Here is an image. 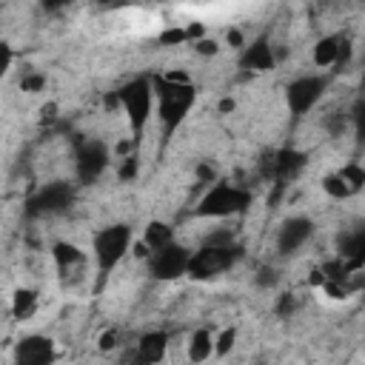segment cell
Wrapping results in <instances>:
<instances>
[{
  "mask_svg": "<svg viewBox=\"0 0 365 365\" xmlns=\"http://www.w3.org/2000/svg\"><path fill=\"white\" fill-rule=\"evenodd\" d=\"M154 100H157V117L163 123V140L171 143L174 131L182 125L188 111L197 103V86L182 71H168L154 77Z\"/></svg>",
  "mask_w": 365,
  "mask_h": 365,
  "instance_id": "obj_1",
  "label": "cell"
},
{
  "mask_svg": "<svg viewBox=\"0 0 365 365\" xmlns=\"http://www.w3.org/2000/svg\"><path fill=\"white\" fill-rule=\"evenodd\" d=\"M114 94H117V103L123 106V111L128 117V128L134 134L131 143L137 145L140 137L145 134V125H148V120L154 114V106H157V100H154V77H145V74L131 77Z\"/></svg>",
  "mask_w": 365,
  "mask_h": 365,
  "instance_id": "obj_2",
  "label": "cell"
},
{
  "mask_svg": "<svg viewBox=\"0 0 365 365\" xmlns=\"http://www.w3.org/2000/svg\"><path fill=\"white\" fill-rule=\"evenodd\" d=\"M254 194L242 185L234 182H214L197 202L194 214L197 217H211V220H225V217H237L251 205Z\"/></svg>",
  "mask_w": 365,
  "mask_h": 365,
  "instance_id": "obj_3",
  "label": "cell"
},
{
  "mask_svg": "<svg viewBox=\"0 0 365 365\" xmlns=\"http://www.w3.org/2000/svg\"><path fill=\"white\" fill-rule=\"evenodd\" d=\"M131 242H134V234H131V225H125V222H114V225H106V228L94 231L91 257L97 262L100 277H106L108 271H114L123 262V257L128 254Z\"/></svg>",
  "mask_w": 365,
  "mask_h": 365,
  "instance_id": "obj_4",
  "label": "cell"
},
{
  "mask_svg": "<svg viewBox=\"0 0 365 365\" xmlns=\"http://www.w3.org/2000/svg\"><path fill=\"white\" fill-rule=\"evenodd\" d=\"M305 165H308V154L299 151V148H288V145H285V148H271V151H265V154L257 160V174H259V180H265V182L282 188V185H288L294 177H299Z\"/></svg>",
  "mask_w": 365,
  "mask_h": 365,
  "instance_id": "obj_5",
  "label": "cell"
},
{
  "mask_svg": "<svg viewBox=\"0 0 365 365\" xmlns=\"http://www.w3.org/2000/svg\"><path fill=\"white\" fill-rule=\"evenodd\" d=\"M240 259H242V245L240 242H231V245H200L197 251H191L188 277L214 279V277L225 274L228 268H234Z\"/></svg>",
  "mask_w": 365,
  "mask_h": 365,
  "instance_id": "obj_6",
  "label": "cell"
},
{
  "mask_svg": "<svg viewBox=\"0 0 365 365\" xmlns=\"http://www.w3.org/2000/svg\"><path fill=\"white\" fill-rule=\"evenodd\" d=\"M111 163V151L97 137H77L74 140V177L80 185L97 182Z\"/></svg>",
  "mask_w": 365,
  "mask_h": 365,
  "instance_id": "obj_7",
  "label": "cell"
},
{
  "mask_svg": "<svg viewBox=\"0 0 365 365\" xmlns=\"http://www.w3.org/2000/svg\"><path fill=\"white\" fill-rule=\"evenodd\" d=\"M74 197H77V185H74V182H66V180L46 182V185H40V188L26 200V217L34 220V217L60 214V211L71 208Z\"/></svg>",
  "mask_w": 365,
  "mask_h": 365,
  "instance_id": "obj_8",
  "label": "cell"
},
{
  "mask_svg": "<svg viewBox=\"0 0 365 365\" xmlns=\"http://www.w3.org/2000/svg\"><path fill=\"white\" fill-rule=\"evenodd\" d=\"M331 77L328 74H299L294 77L288 86H285V103H288V111L294 120L305 117L317 103L319 97L325 94Z\"/></svg>",
  "mask_w": 365,
  "mask_h": 365,
  "instance_id": "obj_9",
  "label": "cell"
},
{
  "mask_svg": "<svg viewBox=\"0 0 365 365\" xmlns=\"http://www.w3.org/2000/svg\"><path fill=\"white\" fill-rule=\"evenodd\" d=\"M188 262H191V251L180 242H171L160 251L148 254V274L160 282H171L188 274Z\"/></svg>",
  "mask_w": 365,
  "mask_h": 365,
  "instance_id": "obj_10",
  "label": "cell"
},
{
  "mask_svg": "<svg viewBox=\"0 0 365 365\" xmlns=\"http://www.w3.org/2000/svg\"><path fill=\"white\" fill-rule=\"evenodd\" d=\"M311 237H314V220H311V217H302V214L288 217V220L279 222L277 237H274L277 254H279V257H291V254H297Z\"/></svg>",
  "mask_w": 365,
  "mask_h": 365,
  "instance_id": "obj_11",
  "label": "cell"
},
{
  "mask_svg": "<svg viewBox=\"0 0 365 365\" xmlns=\"http://www.w3.org/2000/svg\"><path fill=\"white\" fill-rule=\"evenodd\" d=\"M336 259H342L351 274L365 271V222H354L345 231H339Z\"/></svg>",
  "mask_w": 365,
  "mask_h": 365,
  "instance_id": "obj_12",
  "label": "cell"
},
{
  "mask_svg": "<svg viewBox=\"0 0 365 365\" xmlns=\"http://www.w3.org/2000/svg\"><path fill=\"white\" fill-rule=\"evenodd\" d=\"M322 188L334 200H348V197H354V194H359L365 188V168L356 165V163H348L339 171L328 174L322 180Z\"/></svg>",
  "mask_w": 365,
  "mask_h": 365,
  "instance_id": "obj_13",
  "label": "cell"
},
{
  "mask_svg": "<svg viewBox=\"0 0 365 365\" xmlns=\"http://www.w3.org/2000/svg\"><path fill=\"white\" fill-rule=\"evenodd\" d=\"M54 359V342L43 334H29L14 345V365H51Z\"/></svg>",
  "mask_w": 365,
  "mask_h": 365,
  "instance_id": "obj_14",
  "label": "cell"
},
{
  "mask_svg": "<svg viewBox=\"0 0 365 365\" xmlns=\"http://www.w3.org/2000/svg\"><path fill=\"white\" fill-rule=\"evenodd\" d=\"M168 351V334L165 331H148L137 339V348L131 354V365H160Z\"/></svg>",
  "mask_w": 365,
  "mask_h": 365,
  "instance_id": "obj_15",
  "label": "cell"
},
{
  "mask_svg": "<svg viewBox=\"0 0 365 365\" xmlns=\"http://www.w3.org/2000/svg\"><path fill=\"white\" fill-rule=\"evenodd\" d=\"M274 63H277V57H274L268 34H259L251 43H245V48L240 54V68H245V71H268V68H274Z\"/></svg>",
  "mask_w": 365,
  "mask_h": 365,
  "instance_id": "obj_16",
  "label": "cell"
},
{
  "mask_svg": "<svg viewBox=\"0 0 365 365\" xmlns=\"http://www.w3.org/2000/svg\"><path fill=\"white\" fill-rule=\"evenodd\" d=\"M51 257H54V265L63 277L68 274H77V271H86V251H80L74 242H54L51 248Z\"/></svg>",
  "mask_w": 365,
  "mask_h": 365,
  "instance_id": "obj_17",
  "label": "cell"
},
{
  "mask_svg": "<svg viewBox=\"0 0 365 365\" xmlns=\"http://www.w3.org/2000/svg\"><path fill=\"white\" fill-rule=\"evenodd\" d=\"M345 43H348L345 34H325V37H319L317 46H314V66L317 68L339 66V54H342Z\"/></svg>",
  "mask_w": 365,
  "mask_h": 365,
  "instance_id": "obj_18",
  "label": "cell"
},
{
  "mask_svg": "<svg viewBox=\"0 0 365 365\" xmlns=\"http://www.w3.org/2000/svg\"><path fill=\"white\" fill-rule=\"evenodd\" d=\"M171 242H177V240H174V228H171L168 222L151 220V222L145 225V231H143V245H145L148 254H151V251H160V248H165V245H171Z\"/></svg>",
  "mask_w": 365,
  "mask_h": 365,
  "instance_id": "obj_19",
  "label": "cell"
},
{
  "mask_svg": "<svg viewBox=\"0 0 365 365\" xmlns=\"http://www.w3.org/2000/svg\"><path fill=\"white\" fill-rule=\"evenodd\" d=\"M211 354H217L214 351V334L208 331V328H197L194 334H191V342H188V359L191 362H205Z\"/></svg>",
  "mask_w": 365,
  "mask_h": 365,
  "instance_id": "obj_20",
  "label": "cell"
},
{
  "mask_svg": "<svg viewBox=\"0 0 365 365\" xmlns=\"http://www.w3.org/2000/svg\"><path fill=\"white\" fill-rule=\"evenodd\" d=\"M37 308V291L31 288H17V294L11 297V317L14 319H26L31 317Z\"/></svg>",
  "mask_w": 365,
  "mask_h": 365,
  "instance_id": "obj_21",
  "label": "cell"
},
{
  "mask_svg": "<svg viewBox=\"0 0 365 365\" xmlns=\"http://www.w3.org/2000/svg\"><path fill=\"white\" fill-rule=\"evenodd\" d=\"M351 114V128H354V137L359 145H365V94L356 97V103L348 108Z\"/></svg>",
  "mask_w": 365,
  "mask_h": 365,
  "instance_id": "obj_22",
  "label": "cell"
},
{
  "mask_svg": "<svg viewBox=\"0 0 365 365\" xmlns=\"http://www.w3.org/2000/svg\"><path fill=\"white\" fill-rule=\"evenodd\" d=\"M348 125H351V114H348V111H345V114H342V111H334V114L325 117V128H328L334 137H339Z\"/></svg>",
  "mask_w": 365,
  "mask_h": 365,
  "instance_id": "obj_23",
  "label": "cell"
},
{
  "mask_svg": "<svg viewBox=\"0 0 365 365\" xmlns=\"http://www.w3.org/2000/svg\"><path fill=\"white\" fill-rule=\"evenodd\" d=\"M234 339H237V328H225V331H220V336L214 339V351H217V356H225V354L234 348Z\"/></svg>",
  "mask_w": 365,
  "mask_h": 365,
  "instance_id": "obj_24",
  "label": "cell"
},
{
  "mask_svg": "<svg viewBox=\"0 0 365 365\" xmlns=\"http://www.w3.org/2000/svg\"><path fill=\"white\" fill-rule=\"evenodd\" d=\"M277 279H279V271H277V268H271V265H262V268L257 271V277H254V282H257L259 288H274V285H277Z\"/></svg>",
  "mask_w": 365,
  "mask_h": 365,
  "instance_id": "obj_25",
  "label": "cell"
},
{
  "mask_svg": "<svg viewBox=\"0 0 365 365\" xmlns=\"http://www.w3.org/2000/svg\"><path fill=\"white\" fill-rule=\"evenodd\" d=\"M297 311V297L294 294H279V299H277V305H274V314L277 317H291Z\"/></svg>",
  "mask_w": 365,
  "mask_h": 365,
  "instance_id": "obj_26",
  "label": "cell"
},
{
  "mask_svg": "<svg viewBox=\"0 0 365 365\" xmlns=\"http://www.w3.org/2000/svg\"><path fill=\"white\" fill-rule=\"evenodd\" d=\"M46 86V74H34V71H26L20 77V88L23 91H40Z\"/></svg>",
  "mask_w": 365,
  "mask_h": 365,
  "instance_id": "obj_27",
  "label": "cell"
},
{
  "mask_svg": "<svg viewBox=\"0 0 365 365\" xmlns=\"http://www.w3.org/2000/svg\"><path fill=\"white\" fill-rule=\"evenodd\" d=\"M137 171H140V165H137V154L123 157V165H120V180H134V177H137Z\"/></svg>",
  "mask_w": 365,
  "mask_h": 365,
  "instance_id": "obj_28",
  "label": "cell"
},
{
  "mask_svg": "<svg viewBox=\"0 0 365 365\" xmlns=\"http://www.w3.org/2000/svg\"><path fill=\"white\" fill-rule=\"evenodd\" d=\"M225 40H228V46H234V48H245V40H242V31H240V29H228V31H225Z\"/></svg>",
  "mask_w": 365,
  "mask_h": 365,
  "instance_id": "obj_29",
  "label": "cell"
},
{
  "mask_svg": "<svg viewBox=\"0 0 365 365\" xmlns=\"http://www.w3.org/2000/svg\"><path fill=\"white\" fill-rule=\"evenodd\" d=\"M194 46H197V51H200V54H217V51H220V48H217V43H214V40H205V37H202V40H197Z\"/></svg>",
  "mask_w": 365,
  "mask_h": 365,
  "instance_id": "obj_30",
  "label": "cell"
},
{
  "mask_svg": "<svg viewBox=\"0 0 365 365\" xmlns=\"http://www.w3.org/2000/svg\"><path fill=\"white\" fill-rule=\"evenodd\" d=\"M220 108H222V111H231V108H234V103H231V100H222V103H220Z\"/></svg>",
  "mask_w": 365,
  "mask_h": 365,
  "instance_id": "obj_31",
  "label": "cell"
},
{
  "mask_svg": "<svg viewBox=\"0 0 365 365\" xmlns=\"http://www.w3.org/2000/svg\"><path fill=\"white\" fill-rule=\"evenodd\" d=\"M362 88H365V51H362Z\"/></svg>",
  "mask_w": 365,
  "mask_h": 365,
  "instance_id": "obj_32",
  "label": "cell"
},
{
  "mask_svg": "<svg viewBox=\"0 0 365 365\" xmlns=\"http://www.w3.org/2000/svg\"><path fill=\"white\" fill-rule=\"evenodd\" d=\"M259 365H262V362H259Z\"/></svg>",
  "mask_w": 365,
  "mask_h": 365,
  "instance_id": "obj_33",
  "label": "cell"
}]
</instances>
